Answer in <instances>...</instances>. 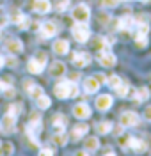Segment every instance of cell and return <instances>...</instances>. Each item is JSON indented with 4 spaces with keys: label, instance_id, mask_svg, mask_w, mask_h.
<instances>
[{
    "label": "cell",
    "instance_id": "6da1fadb",
    "mask_svg": "<svg viewBox=\"0 0 151 156\" xmlns=\"http://www.w3.org/2000/svg\"><path fill=\"white\" fill-rule=\"evenodd\" d=\"M53 94L59 98V99H70V98H75L78 94V87H77V83L75 82H60L57 83L55 87H53Z\"/></svg>",
    "mask_w": 151,
    "mask_h": 156
},
{
    "label": "cell",
    "instance_id": "7a4b0ae2",
    "mask_svg": "<svg viewBox=\"0 0 151 156\" xmlns=\"http://www.w3.org/2000/svg\"><path fill=\"white\" fill-rule=\"evenodd\" d=\"M71 16H73V20H75L77 23H87L89 18H91V9L85 5V4H78V5L73 7Z\"/></svg>",
    "mask_w": 151,
    "mask_h": 156
},
{
    "label": "cell",
    "instance_id": "3957f363",
    "mask_svg": "<svg viewBox=\"0 0 151 156\" xmlns=\"http://www.w3.org/2000/svg\"><path fill=\"white\" fill-rule=\"evenodd\" d=\"M71 34H73V37H75L77 43H87L89 37H91V30L85 23H77V25L71 29Z\"/></svg>",
    "mask_w": 151,
    "mask_h": 156
},
{
    "label": "cell",
    "instance_id": "277c9868",
    "mask_svg": "<svg viewBox=\"0 0 151 156\" xmlns=\"http://www.w3.org/2000/svg\"><path fill=\"white\" fill-rule=\"evenodd\" d=\"M14 128H16V114H5V115L0 119V131L2 133H5V135H9L14 131Z\"/></svg>",
    "mask_w": 151,
    "mask_h": 156
},
{
    "label": "cell",
    "instance_id": "5b68a950",
    "mask_svg": "<svg viewBox=\"0 0 151 156\" xmlns=\"http://www.w3.org/2000/svg\"><path fill=\"white\" fill-rule=\"evenodd\" d=\"M71 62H73L77 68H85V66L91 64V55L87 53V51H73Z\"/></svg>",
    "mask_w": 151,
    "mask_h": 156
},
{
    "label": "cell",
    "instance_id": "8992f818",
    "mask_svg": "<svg viewBox=\"0 0 151 156\" xmlns=\"http://www.w3.org/2000/svg\"><path fill=\"white\" fill-rule=\"evenodd\" d=\"M119 122L123 128H131L139 124V115L135 112H123L119 117Z\"/></svg>",
    "mask_w": 151,
    "mask_h": 156
},
{
    "label": "cell",
    "instance_id": "52a82bcc",
    "mask_svg": "<svg viewBox=\"0 0 151 156\" xmlns=\"http://www.w3.org/2000/svg\"><path fill=\"white\" fill-rule=\"evenodd\" d=\"M57 32H59V29H57V25H55L53 21H45V23L39 27V36H41L43 39L53 37Z\"/></svg>",
    "mask_w": 151,
    "mask_h": 156
},
{
    "label": "cell",
    "instance_id": "ba28073f",
    "mask_svg": "<svg viewBox=\"0 0 151 156\" xmlns=\"http://www.w3.org/2000/svg\"><path fill=\"white\" fill-rule=\"evenodd\" d=\"M98 62L103 68H114L116 66V55L110 53V51H107V50H103V51L98 53Z\"/></svg>",
    "mask_w": 151,
    "mask_h": 156
},
{
    "label": "cell",
    "instance_id": "9c48e42d",
    "mask_svg": "<svg viewBox=\"0 0 151 156\" xmlns=\"http://www.w3.org/2000/svg\"><path fill=\"white\" fill-rule=\"evenodd\" d=\"M73 115L77 117V119H80V121H84V119L91 117L89 105H87V103H77V105L73 107Z\"/></svg>",
    "mask_w": 151,
    "mask_h": 156
},
{
    "label": "cell",
    "instance_id": "30bf717a",
    "mask_svg": "<svg viewBox=\"0 0 151 156\" xmlns=\"http://www.w3.org/2000/svg\"><path fill=\"white\" fill-rule=\"evenodd\" d=\"M5 50H7L9 53H13V55H18V53L23 51V43L16 37H11V39L5 41Z\"/></svg>",
    "mask_w": 151,
    "mask_h": 156
},
{
    "label": "cell",
    "instance_id": "8fae6325",
    "mask_svg": "<svg viewBox=\"0 0 151 156\" xmlns=\"http://www.w3.org/2000/svg\"><path fill=\"white\" fill-rule=\"evenodd\" d=\"M45 66H46V62H43V60H39V58H36V57H32L29 62H27V69H29V73H32V75L43 73Z\"/></svg>",
    "mask_w": 151,
    "mask_h": 156
},
{
    "label": "cell",
    "instance_id": "7c38bea8",
    "mask_svg": "<svg viewBox=\"0 0 151 156\" xmlns=\"http://www.w3.org/2000/svg\"><path fill=\"white\" fill-rule=\"evenodd\" d=\"M32 9L38 14H46V12H50L52 4H50V0H34L32 2Z\"/></svg>",
    "mask_w": 151,
    "mask_h": 156
},
{
    "label": "cell",
    "instance_id": "4fadbf2b",
    "mask_svg": "<svg viewBox=\"0 0 151 156\" xmlns=\"http://www.w3.org/2000/svg\"><path fill=\"white\" fill-rule=\"evenodd\" d=\"M96 108L101 110V112H105V110H109L112 107V96L110 94H100V96L96 98Z\"/></svg>",
    "mask_w": 151,
    "mask_h": 156
},
{
    "label": "cell",
    "instance_id": "5bb4252c",
    "mask_svg": "<svg viewBox=\"0 0 151 156\" xmlns=\"http://www.w3.org/2000/svg\"><path fill=\"white\" fill-rule=\"evenodd\" d=\"M23 85H25L27 94H29L30 98H34V99H38L41 94H45V92H43V89H41L39 85H36V83H32L30 80H25V82H23Z\"/></svg>",
    "mask_w": 151,
    "mask_h": 156
},
{
    "label": "cell",
    "instance_id": "9a60e30c",
    "mask_svg": "<svg viewBox=\"0 0 151 156\" xmlns=\"http://www.w3.org/2000/svg\"><path fill=\"white\" fill-rule=\"evenodd\" d=\"M82 85H84V90H85L87 94H94V92L100 89V82H98L94 76H87L85 80H84Z\"/></svg>",
    "mask_w": 151,
    "mask_h": 156
},
{
    "label": "cell",
    "instance_id": "2e32d148",
    "mask_svg": "<svg viewBox=\"0 0 151 156\" xmlns=\"http://www.w3.org/2000/svg\"><path fill=\"white\" fill-rule=\"evenodd\" d=\"M53 51H55L57 55H66V53L70 51V43H68L66 39H57V41L53 43Z\"/></svg>",
    "mask_w": 151,
    "mask_h": 156
},
{
    "label": "cell",
    "instance_id": "e0dca14e",
    "mask_svg": "<svg viewBox=\"0 0 151 156\" xmlns=\"http://www.w3.org/2000/svg\"><path fill=\"white\" fill-rule=\"evenodd\" d=\"M87 131H89V126H87L85 122H80V124H77V126H73V129H71V138H73V140H78L80 136H85Z\"/></svg>",
    "mask_w": 151,
    "mask_h": 156
},
{
    "label": "cell",
    "instance_id": "ac0fdd59",
    "mask_svg": "<svg viewBox=\"0 0 151 156\" xmlns=\"http://www.w3.org/2000/svg\"><path fill=\"white\" fill-rule=\"evenodd\" d=\"M52 124L55 128V131H64V128L68 124V119L62 115V114H55V115L52 117Z\"/></svg>",
    "mask_w": 151,
    "mask_h": 156
},
{
    "label": "cell",
    "instance_id": "d6986e66",
    "mask_svg": "<svg viewBox=\"0 0 151 156\" xmlns=\"http://www.w3.org/2000/svg\"><path fill=\"white\" fill-rule=\"evenodd\" d=\"M50 75L52 76H64L66 75V66H64V62H60V60H55L53 64L50 66Z\"/></svg>",
    "mask_w": 151,
    "mask_h": 156
},
{
    "label": "cell",
    "instance_id": "ffe728a7",
    "mask_svg": "<svg viewBox=\"0 0 151 156\" xmlns=\"http://www.w3.org/2000/svg\"><path fill=\"white\" fill-rule=\"evenodd\" d=\"M133 23H135V20L131 18V16H121V18L117 20V29L119 30H130Z\"/></svg>",
    "mask_w": 151,
    "mask_h": 156
},
{
    "label": "cell",
    "instance_id": "44dd1931",
    "mask_svg": "<svg viewBox=\"0 0 151 156\" xmlns=\"http://www.w3.org/2000/svg\"><path fill=\"white\" fill-rule=\"evenodd\" d=\"M130 147L133 149V151H137V153H144V151L148 149V144H146L144 140H141V138H133V136H131Z\"/></svg>",
    "mask_w": 151,
    "mask_h": 156
},
{
    "label": "cell",
    "instance_id": "7402d4cb",
    "mask_svg": "<svg viewBox=\"0 0 151 156\" xmlns=\"http://www.w3.org/2000/svg\"><path fill=\"white\" fill-rule=\"evenodd\" d=\"M43 126V122H41V117H39V114H32L30 115V119H29V124H27V128L29 129H32V131H36V129H39V128Z\"/></svg>",
    "mask_w": 151,
    "mask_h": 156
},
{
    "label": "cell",
    "instance_id": "603a6c76",
    "mask_svg": "<svg viewBox=\"0 0 151 156\" xmlns=\"http://www.w3.org/2000/svg\"><path fill=\"white\" fill-rule=\"evenodd\" d=\"M148 98H149V90L146 87H142V89H137V92H135V96H133V101H135V103H144Z\"/></svg>",
    "mask_w": 151,
    "mask_h": 156
},
{
    "label": "cell",
    "instance_id": "cb8c5ba5",
    "mask_svg": "<svg viewBox=\"0 0 151 156\" xmlns=\"http://www.w3.org/2000/svg\"><path fill=\"white\" fill-rule=\"evenodd\" d=\"M84 146H85V151H96V149L100 147V140H98L96 136H87Z\"/></svg>",
    "mask_w": 151,
    "mask_h": 156
},
{
    "label": "cell",
    "instance_id": "d4e9b609",
    "mask_svg": "<svg viewBox=\"0 0 151 156\" xmlns=\"http://www.w3.org/2000/svg\"><path fill=\"white\" fill-rule=\"evenodd\" d=\"M52 140H53V144H57V146H64V144L68 142V135H66L64 131H55V135L52 136Z\"/></svg>",
    "mask_w": 151,
    "mask_h": 156
},
{
    "label": "cell",
    "instance_id": "484cf974",
    "mask_svg": "<svg viewBox=\"0 0 151 156\" xmlns=\"http://www.w3.org/2000/svg\"><path fill=\"white\" fill-rule=\"evenodd\" d=\"M36 103H38V107H39L41 110H46V108H50V105H52L50 98L46 96V94H41V96L36 99Z\"/></svg>",
    "mask_w": 151,
    "mask_h": 156
},
{
    "label": "cell",
    "instance_id": "4316f807",
    "mask_svg": "<svg viewBox=\"0 0 151 156\" xmlns=\"http://www.w3.org/2000/svg\"><path fill=\"white\" fill-rule=\"evenodd\" d=\"M112 122H109V121H103V122H98V124H96V129H98V131H100L101 135H107V133H110L112 131Z\"/></svg>",
    "mask_w": 151,
    "mask_h": 156
},
{
    "label": "cell",
    "instance_id": "83f0119b",
    "mask_svg": "<svg viewBox=\"0 0 151 156\" xmlns=\"http://www.w3.org/2000/svg\"><path fill=\"white\" fill-rule=\"evenodd\" d=\"M105 83L110 89H117L123 82H121V78L117 76V75H110V76H107V82H105Z\"/></svg>",
    "mask_w": 151,
    "mask_h": 156
},
{
    "label": "cell",
    "instance_id": "f1b7e54d",
    "mask_svg": "<svg viewBox=\"0 0 151 156\" xmlns=\"http://www.w3.org/2000/svg\"><path fill=\"white\" fill-rule=\"evenodd\" d=\"M70 4H71V0H57L55 2V11L57 12H62V11H66L70 7Z\"/></svg>",
    "mask_w": 151,
    "mask_h": 156
},
{
    "label": "cell",
    "instance_id": "f546056e",
    "mask_svg": "<svg viewBox=\"0 0 151 156\" xmlns=\"http://www.w3.org/2000/svg\"><path fill=\"white\" fill-rule=\"evenodd\" d=\"M130 140H131V136L128 135V133H124V135H119V138H117L119 146H121V147H124V149L130 146Z\"/></svg>",
    "mask_w": 151,
    "mask_h": 156
},
{
    "label": "cell",
    "instance_id": "4dcf8cb0",
    "mask_svg": "<svg viewBox=\"0 0 151 156\" xmlns=\"http://www.w3.org/2000/svg\"><path fill=\"white\" fill-rule=\"evenodd\" d=\"M135 46L137 48H146L148 46V36H137L135 37Z\"/></svg>",
    "mask_w": 151,
    "mask_h": 156
},
{
    "label": "cell",
    "instance_id": "1f68e13d",
    "mask_svg": "<svg viewBox=\"0 0 151 156\" xmlns=\"http://www.w3.org/2000/svg\"><path fill=\"white\" fill-rule=\"evenodd\" d=\"M94 44H96V48L98 50H107L109 48V41H107L105 37H96Z\"/></svg>",
    "mask_w": 151,
    "mask_h": 156
},
{
    "label": "cell",
    "instance_id": "d6a6232c",
    "mask_svg": "<svg viewBox=\"0 0 151 156\" xmlns=\"http://www.w3.org/2000/svg\"><path fill=\"white\" fill-rule=\"evenodd\" d=\"M128 92H130V89H128V85H124V83H121L119 87L116 89V94H117L119 98H126Z\"/></svg>",
    "mask_w": 151,
    "mask_h": 156
},
{
    "label": "cell",
    "instance_id": "836d02e7",
    "mask_svg": "<svg viewBox=\"0 0 151 156\" xmlns=\"http://www.w3.org/2000/svg\"><path fill=\"white\" fill-rule=\"evenodd\" d=\"M121 0H101V5L103 7H116V5H119Z\"/></svg>",
    "mask_w": 151,
    "mask_h": 156
},
{
    "label": "cell",
    "instance_id": "e575fe53",
    "mask_svg": "<svg viewBox=\"0 0 151 156\" xmlns=\"http://www.w3.org/2000/svg\"><path fill=\"white\" fill-rule=\"evenodd\" d=\"M5 66H9V68H16V66H18V60H16V57L13 55V57L5 58Z\"/></svg>",
    "mask_w": 151,
    "mask_h": 156
},
{
    "label": "cell",
    "instance_id": "d590c367",
    "mask_svg": "<svg viewBox=\"0 0 151 156\" xmlns=\"http://www.w3.org/2000/svg\"><path fill=\"white\" fill-rule=\"evenodd\" d=\"M39 156H53V149L45 147V149H41V151H39Z\"/></svg>",
    "mask_w": 151,
    "mask_h": 156
},
{
    "label": "cell",
    "instance_id": "8d00e7d4",
    "mask_svg": "<svg viewBox=\"0 0 151 156\" xmlns=\"http://www.w3.org/2000/svg\"><path fill=\"white\" fill-rule=\"evenodd\" d=\"M11 153H13L11 144H4V146H2V154H11Z\"/></svg>",
    "mask_w": 151,
    "mask_h": 156
},
{
    "label": "cell",
    "instance_id": "74e56055",
    "mask_svg": "<svg viewBox=\"0 0 151 156\" xmlns=\"http://www.w3.org/2000/svg\"><path fill=\"white\" fill-rule=\"evenodd\" d=\"M36 58H39V60H43V62H46V58H48V55L45 53V51H38L36 55H34Z\"/></svg>",
    "mask_w": 151,
    "mask_h": 156
},
{
    "label": "cell",
    "instance_id": "f35d334b",
    "mask_svg": "<svg viewBox=\"0 0 151 156\" xmlns=\"http://www.w3.org/2000/svg\"><path fill=\"white\" fill-rule=\"evenodd\" d=\"M96 80H98V82H100V85L101 83H105V82H107V76H103V75H101V73H98V75H96Z\"/></svg>",
    "mask_w": 151,
    "mask_h": 156
},
{
    "label": "cell",
    "instance_id": "ab89813d",
    "mask_svg": "<svg viewBox=\"0 0 151 156\" xmlns=\"http://www.w3.org/2000/svg\"><path fill=\"white\" fill-rule=\"evenodd\" d=\"M144 117H146L148 121H151V107H146V110H144Z\"/></svg>",
    "mask_w": 151,
    "mask_h": 156
},
{
    "label": "cell",
    "instance_id": "60d3db41",
    "mask_svg": "<svg viewBox=\"0 0 151 156\" xmlns=\"http://www.w3.org/2000/svg\"><path fill=\"white\" fill-rule=\"evenodd\" d=\"M7 87H11V85H7L5 82H2V80H0V90L4 92V90H5V89H7Z\"/></svg>",
    "mask_w": 151,
    "mask_h": 156
},
{
    "label": "cell",
    "instance_id": "b9f144b4",
    "mask_svg": "<svg viewBox=\"0 0 151 156\" xmlns=\"http://www.w3.org/2000/svg\"><path fill=\"white\" fill-rule=\"evenodd\" d=\"M78 78H80V73H73V75H71V82H77Z\"/></svg>",
    "mask_w": 151,
    "mask_h": 156
},
{
    "label": "cell",
    "instance_id": "7bdbcfd3",
    "mask_svg": "<svg viewBox=\"0 0 151 156\" xmlns=\"http://www.w3.org/2000/svg\"><path fill=\"white\" fill-rule=\"evenodd\" d=\"M4 66H5V58H4V57H0V69L4 68Z\"/></svg>",
    "mask_w": 151,
    "mask_h": 156
},
{
    "label": "cell",
    "instance_id": "ee69618b",
    "mask_svg": "<svg viewBox=\"0 0 151 156\" xmlns=\"http://www.w3.org/2000/svg\"><path fill=\"white\" fill-rule=\"evenodd\" d=\"M75 156H89V154H87L85 151H78V153H77V154H75Z\"/></svg>",
    "mask_w": 151,
    "mask_h": 156
},
{
    "label": "cell",
    "instance_id": "f6af8a7d",
    "mask_svg": "<svg viewBox=\"0 0 151 156\" xmlns=\"http://www.w3.org/2000/svg\"><path fill=\"white\" fill-rule=\"evenodd\" d=\"M141 2H142V4H149L151 0H141Z\"/></svg>",
    "mask_w": 151,
    "mask_h": 156
},
{
    "label": "cell",
    "instance_id": "bcb514c9",
    "mask_svg": "<svg viewBox=\"0 0 151 156\" xmlns=\"http://www.w3.org/2000/svg\"><path fill=\"white\" fill-rule=\"evenodd\" d=\"M105 156H116V154H114V153H109V154H105Z\"/></svg>",
    "mask_w": 151,
    "mask_h": 156
},
{
    "label": "cell",
    "instance_id": "7dc6e473",
    "mask_svg": "<svg viewBox=\"0 0 151 156\" xmlns=\"http://www.w3.org/2000/svg\"><path fill=\"white\" fill-rule=\"evenodd\" d=\"M121 2H123V0H121Z\"/></svg>",
    "mask_w": 151,
    "mask_h": 156
}]
</instances>
